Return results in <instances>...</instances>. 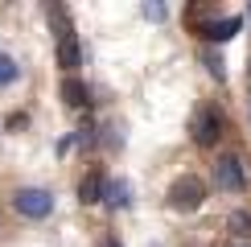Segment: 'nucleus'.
Listing matches in <instances>:
<instances>
[{
	"label": "nucleus",
	"instance_id": "nucleus-10",
	"mask_svg": "<svg viewBox=\"0 0 251 247\" xmlns=\"http://www.w3.org/2000/svg\"><path fill=\"white\" fill-rule=\"evenodd\" d=\"M226 226H231V235H235V239H251V214H247V210H231Z\"/></svg>",
	"mask_w": 251,
	"mask_h": 247
},
{
	"label": "nucleus",
	"instance_id": "nucleus-6",
	"mask_svg": "<svg viewBox=\"0 0 251 247\" xmlns=\"http://www.w3.org/2000/svg\"><path fill=\"white\" fill-rule=\"evenodd\" d=\"M103 190H107V177H103L99 169H91L87 177L78 181V202L82 206H99L103 202Z\"/></svg>",
	"mask_w": 251,
	"mask_h": 247
},
{
	"label": "nucleus",
	"instance_id": "nucleus-14",
	"mask_svg": "<svg viewBox=\"0 0 251 247\" xmlns=\"http://www.w3.org/2000/svg\"><path fill=\"white\" fill-rule=\"evenodd\" d=\"M99 247H120V239H103V243H99Z\"/></svg>",
	"mask_w": 251,
	"mask_h": 247
},
{
	"label": "nucleus",
	"instance_id": "nucleus-5",
	"mask_svg": "<svg viewBox=\"0 0 251 247\" xmlns=\"http://www.w3.org/2000/svg\"><path fill=\"white\" fill-rule=\"evenodd\" d=\"M239 29H243V17H223V21H206L198 33H202L206 41H231Z\"/></svg>",
	"mask_w": 251,
	"mask_h": 247
},
{
	"label": "nucleus",
	"instance_id": "nucleus-1",
	"mask_svg": "<svg viewBox=\"0 0 251 247\" xmlns=\"http://www.w3.org/2000/svg\"><path fill=\"white\" fill-rule=\"evenodd\" d=\"M13 210L21 214V219L41 222V219H50V214H54V194L41 190V185H21V190L13 194Z\"/></svg>",
	"mask_w": 251,
	"mask_h": 247
},
{
	"label": "nucleus",
	"instance_id": "nucleus-11",
	"mask_svg": "<svg viewBox=\"0 0 251 247\" xmlns=\"http://www.w3.org/2000/svg\"><path fill=\"white\" fill-rule=\"evenodd\" d=\"M21 78V66L13 54H0V87H13V82Z\"/></svg>",
	"mask_w": 251,
	"mask_h": 247
},
{
	"label": "nucleus",
	"instance_id": "nucleus-2",
	"mask_svg": "<svg viewBox=\"0 0 251 247\" xmlns=\"http://www.w3.org/2000/svg\"><path fill=\"white\" fill-rule=\"evenodd\" d=\"M206 202V181L198 177V173H181L173 185H169V206L173 210H198V206Z\"/></svg>",
	"mask_w": 251,
	"mask_h": 247
},
{
	"label": "nucleus",
	"instance_id": "nucleus-15",
	"mask_svg": "<svg viewBox=\"0 0 251 247\" xmlns=\"http://www.w3.org/2000/svg\"><path fill=\"white\" fill-rule=\"evenodd\" d=\"M239 247H251V243H239Z\"/></svg>",
	"mask_w": 251,
	"mask_h": 247
},
{
	"label": "nucleus",
	"instance_id": "nucleus-4",
	"mask_svg": "<svg viewBox=\"0 0 251 247\" xmlns=\"http://www.w3.org/2000/svg\"><path fill=\"white\" fill-rule=\"evenodd\" d=\"M214 181H218V190H226V194H239V190L247 185V169H243V161H239L235 152L218 157V161H214Z\"/></svg>",
	"mask_w": 251,
	"mask_h": 247
},
{
	"label": "nucleus",
	"instance_id": "nucleus-7",
	"mask_svg": "<svg viewBox=\"0 0 251 247\" xmlns=\"http://www.w3.org/2000/svg\"><path fill=\"white\" fill-rule=\"evenodd\" d=\"M58 66L66 70V78H70V74H75V70L82 66V46H78V37H75V33L58 41Z\"/></svg>",
	"mask_w": 251,
	"mask_h": 247
},
{
	"label": "nucleus",
	"instance_id": "nucleus-8",
	"mask_svg": "<svg viewBox=\"0 0 251 247\" xmlns=\"http://www.w3.org/2000/svg\"><path fill=\"white\" fill-rule=\"evenodd\" d=\"M62 103H66V107H87L91 103V91H87V82L82 78H62Z\"/></svg>",
	"mask_w": 251,
	"mask_h": 247
},
{
	"label": "nucleus",
	"instance_id": "nucleus-9",
	"mask_svg": "<svg viewBox=\"0 0 251 247\" xmlns=\"http://www.w3.org/2000/svg\"><path fill=\"white\" fill-rule=\"evenodd\" d=\"M103 202L111 206V210H124V206H132V185L116 177V181H107V190H103Z\"/></svg>",
	"mask_w": 251,
	"mask_h": 247
},
{
	"label": "nucleus",
	"instance_id": "nucleus-3",
	"mask_svg": "<svg viewBox=\"0 0 251 247\" xmlns=\"http://www.w3.org/2000/svg\"><path fill=\"white\" fill-rule=\"evenodd\" d=\"M190 132H194V144H202V148H214L218 136H223V111L210 107V103H202V107L194 111Z\"/></svg>",
	"mask_w": 251,
	"mask_h": 247
},
{
	"label": "nucleus",
	"instance_id": "nucleus-13",
	"mask_svg": "<svg viewBox=\"0 0 251 247\" xmlns=\"http://www.w3.org/2000/svg\"><path fill=\"white\" fill-rule=\"evenodd\" d=\"M140 13L149 17V21H165V4H152V0H149V4H144Z\"/></svg>",
	"mask_w": 251,
	"mask_h": 247
},
{
	"label": "nucleus",
	"instance_id": "nucleus-12",
	"mask_svg": "<svg viewBox=\"0 0 251 247\" xmlns=\"http://www.w3.org/2000/svg\"><path fill=\"white\" fill-rule=\"evenodd\" d=\"M202 62H206V70H210V74H214L218 82H223V78H226V66H223V58H218V54H214V49H206V54H202Z\"/></svg>",
	"mask_w": 251,
	"mask_h": 247
}]
</instances>
